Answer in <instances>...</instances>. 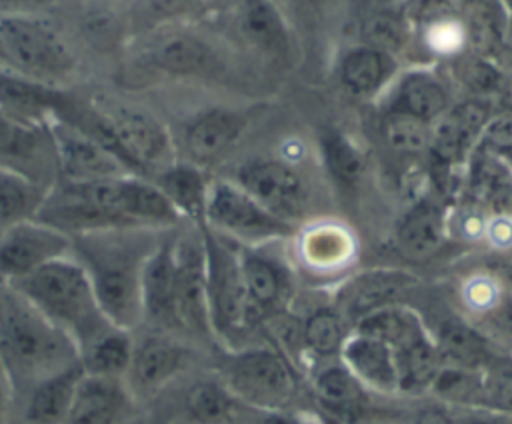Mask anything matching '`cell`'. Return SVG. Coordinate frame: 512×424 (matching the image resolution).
<instances>
[{"label": "cell", "mask_w": 512, "mask_h": 424, "mask_svg": "<svg viewBox=\"0 0 512 424\" xmlns=\"http://www.w3.org/2000/svg\"><path fill=\"white\" fill-rule=\"evenodd\" d=\"M392 354L398 390L402 392H422L424 388H430L444 360L438 346L426 336V332L394 348Z\"/></svg>", "instance_id": "27"}, {"label": "cell", "mask_w": 512, "mask_h": 424, "mask_svg": "<svg viewBox=\"0 0 512 424\" xmlns=\"http://www.w3.org/2000/svg\"><path fill=\"white\" fill-rule=\"evenodd\" d=\"M4 414H6V392H4V386L0 382V424L4 420Z\"/></svg>", "instance_id": "48"}, {"label": "cell", "mask_w": 512, "mask_h": 424, "mask_svg": "<svg viewBox=\"0 0 512 424\" xmlns=\"http://www.w3.org/2000/svg\"><path fill=\"white\" fill-rule=\"evenodd\" d=\"M154 184L168 198L180 218L194 220L200 228L206 224L208 184L198 166L190 162H174L154 176Z\"/></svg>", "instance_id": "24"}, {"label": "cell", "mask_w": 512, "mask_h": 424, "mask_svg": "<svg viewBox=\"0 0 512 424\" xmlns=\"http://www.w3.org/2000/svg\"><path fill=\"white\" fill-rule=\"evenodd\" d=\"M76 362L74 342L18 290L0 282V366L6 382L30 392Z\"/></svg>", "instance_id": "2"}, {"label": "cell", "mask_w": 512, "mask_h": 424, "mask_svg": "<svg viewBox=\"0 0 512 424\" xmlns=\"http://www.w3.org/2000/svg\"><path fill=\"white\" fill-rule=\"evenodd\" d=\"M70 94L0 68V112L26 126H48L64 112Z\"/></svg>", "instance_id": "14"}, {"label": "cell", "mask_w": 512, "mask_h": 424, "mask_svg": "<svg viewBox=\"0 0 512 424\" xmlns=\"http://www.w3.org/2000/svg\"><path fill=\"white\" fill-rule=\"evenodd\" d=\"M176 320L198 336L212 334L202 242H176Z\"/></svg>", "instance_id": "13"}, {"label": "cell", "mask_w": 512, "mask_h": 424, "mask_svg": "<svg viewBox=\"0 0 512 424\" xmlns=\"http://www.w3.org/2000/svg\"><path fill=\"white\" fill-rule=\"evenodd\" d=\"M414 284V278L400 270H372L346 282L338 294V314L344 320H362L364 316L390 306L402 292Z\"/></svg>", "instance_id": "17"}, {"label": "cell", "mask_w": 512, "mask_h": 424, "mask_svg": "<svg viewBox=\"0 0 512 424\" xmlns=\"http://www.w3.org/2000/svg\"><path fill=\"white\" fill-rule=\"evenodd\" d=\"M340 74L348 90L354 94H368L386 80L388 58L386 54L364 46L346 54Z\"/></svg>", "instance_id": "35"}, {"label": "cell", "mask_w": 512, "mask_h": 424, "mask_svg": "<svg viewBox=\"0 0 512 424\" xmlns=\"http://www.w3.org/2000/svg\"><path fill=\"white\" fill-rule=\"evenodd\" d=\"M454 424H512V416L482 410V408H470L468 412L452 416Z\"/></svg>", "instance_id": "46"}, {"label": "cell", "mask_w": 512, "mask_h": 424, "mask_svg": "<svg viewBox=\"0 0 512 424\" xmlns=\"http://www.w3.org/2000/svg\"><path fill=\"white\" fill-rule=\"evenodd\" d=\"M132 394L122 378L84 374L66 424H122L132 410Z\"/></svg>", "instance_id": "16"}, {"label": "cell", "mask_w": 512, "mask_h": 424, "mask_svg": "<svg viewBox=\"0 0 512 424\" xmlns=\"http://www.w3.org/2000/svg\"><path fill=\"white\" fill-rule=\"evenodd\" d=\"M480 408L512 416V368H498L482 374Z\"/></svg>", "instance_id": "43"}, {"label": "cell", "mask_w": 512, "mask_h": 424, "mask_svg": "<svg viewBox=\"0 0 512 424\" xmlns=\"http://www.w3.org/2000/svg\"><path fill=\"white\" fill-rule=\"evenodd\" d=\"M320 146L330 176L342 186H356L364 172L360 152L338 132H326L320 138Z\"/></svg>", "instance_id": "40"}, {"label": "cell", "mask_w": 512, "mask_h": 424, "mask_svg": "<svg viewBox=\"0 0 512 424\" xmlns=\"http://www.w3.org/2000/svg\"><path fill=\"white\" fill-rule=\"evenodd\" d=\"M238 264L252 306L264 316V310L276 306L282 296V276L272 262L250 252L240 254Z\"/></svg>", "instance_id": "34"}, {"label": "cell", "mask_w": 512, "mask_h": 424, "mask_svg": "<svg viewBox=\"0 0 512 424\" xmlns=\"http://www.w3.org/2000/svg\"><path fill=\"white\" fill-rule=\"evenodd\" d=\"M142 64L170 76H208L218 70V56L192 34H166L142 54Z\"/></svg>", "instance_id": "18"}, {"label": "cell", "mask_w": 512, "mask_h": 424, "mask_svg": "<svg viewBox=\"0 0 512 424\" xmlns=\"http://www.w3.org/2000/svg\"><path fill=\"white\" fill-rule=\"evenodd\" d=\"M430 388L436 396L466 406L480 408L482 398V374L478 370L458 368V366H442L432 380Z\"/></svg>", "instance_id": "39"}, {"label": "cell", "mask_w": 512, "mask_h": 424, "mask_svg": "<svg viewBox=\"0 0 512 424\" xmlns=\"http://www.w3.org/2000/svg\"><path fill=\"white\" fill-rule=\"evenodd\" d=\"M202 248L212 332L230 336L254 326L262 316L246 294L238 258L210 232L206 224L202 226Z\"/></svg>", "instance_id": "5"}, {"label": "cell", "mask_w": 512, "mask_h": 424, "mask_svg": "<svg viewBox=\"0 0 512 424\" xmlns=\"http://www.w3.org/2000/svg\"><path fill=\"white\" fill-rule=\"evenodd\" d=\"M242 126V118L224 108H214L194 118L184 132V148L190 164L202 166L216 162L238 140Z\"/></svg>", "instance_id": "19"}, {"label": "cell", "mask_w": 512, "mask_h": 424, "mask_svg": "<svg viewBox=\"0 0 512 424\" xmlns=\"http://www.w3.org/2000/svg\"><path fill=\"white\" fill-rule=\"evenodd\" d=\"M50 188L30 176L0 166V234L10 226L34 220Z\"/></svg>", "instance_id": "26"}, {"label": "cell", "mask_w": 512, "mask_h": 424, "mask_svg": "<svg viewBox=\"0 0 512 424\" xmlns=\"http://www.w3.org/2000/svg\"><path fill=\"white\" fill-rule=\"evenodd\" d=\"M340 354L344 366L360 384L364 382L382 392L398 390L394 354L384 342L356 332L354 336L346 338Z\"/></svg>", "instance_id": "20"}, {"label": "cell", "mask_w": 512, "mask_h": 424, "mask_svg": "<svg viewBox=\"0 0 512 424\" xmlns=\"http://www.w3.org/2000/svg\"><path fill=\"white\" fill-rule=\"evenodd\" d=\"M362 36L368 48L386 54L402 46L406 32H404V24L396 16L386 12H374L364 20Z\"/></svg>", "instance_id": "42"}, {"label": "cell", "mask_w": 512, "mask_h": 424, "mask_svg": "<svg viewBox=\"0 0 512 424\" xmlns=\"http://www.w3.org/2000/svg\"><path fill=\"white\" fill-rule=\"evenodd\" d=\"M234 396L222 382L200 380L192 384L184 396L186 414L200 424H216L232 410Z\"/></svg>", "instance_id": "37"}, {"label": "cell", "mask_w": 512, "mask_h": 424, "mask_svg": "<svg viewBox=\"0 0 512 424\" xmlns=\"http://www.w3.org/2000/svg\"><path fill=\"white\" fill-rule=\"evenodd\" d=\"M152 228H116L72 236V256L86 270L106 318L132 330L142 322V270L158 246Z\"/></svg>", "instance_id": "1"}, {"label": "cell", "mask_w": 512, "mask_h": 424, "mask_svg": "<svg viewBox=\"0 0 512 424\" xmlns=\"http://www.w3.org/2000/svg\"><path fill=\"white\" fill-rule=\"evenodd\" d=\"M314 390L320 404L340 424H352L364 412V388L346 366L322 368L314 378Z\"/></svg>", "instance_id": "25"}, {"label": "cell", "mask_w": 512, "mask_h": 424, "mask_svg": "<svg viewBox=\"0 0 512 424\" xmlns=\"http://www.w3.org/2000/svg\"><path fill=\"white\" fill-rule=\"evenodd\" d=\"M240 32L256 46L276 50L284 44V22L268 2H248L240 12Z\"/></svg>", "instance_id": "38"}, {"label": "cell", "mask_w": 512, "mask_h": 424, "mask_svg": "<svg viewBox=\"0 0 512 424\" xmlns=\"http://www.w3.org/2000/svg\"><path fill=\"white\" fill-rule=\"evenodd\" d=\"M6 284L60 328L78 352L114 328L98 304L86 270L74 256L52 260L32 274Z\"/></svg>", "instance_id": "3"}, {"label": "cell", "mask_w": 512, "mask_h": 424, "mask_svg": "<svg viewBox=\"0 0 512 424\" xmlns=\"http://www.w3.org/2000/svg\"><path fill=\"white\" fill-rule=\"evenodd\" d=\"M48 134L54 148L56 170L64 182H92L132 174L120 160L60 120L48 124Z\"/></svg>", "instance_id": "11"}, {"label": "cell", "mask_w": 512, "mask_h": 424, "mask_svg": "<svg viewBox=\"0 0 512 424\" xmlns=\"http://www.w3.org/2000/svg\"><path fill=\"white\" fill-rule=\"evenodd\" d=\"M462 78L470 88L476 90H492L498 82V74L486 62H468L462 72Z\"/></svg>", "instance_id": "45"}, {"label": "cell", "mask_w": 512, "mask_h": 424, "mask_svg": "<svg viewBox=\"0 0 512 424\" xmlns=\"http://www.w3.org/2000/svg\"><path fill=\"white\" fill-rule=\"evenodd\" d=\"M186 360L182 344L164 334H148L134 340L124 384L134 400L150 398L186 366Z\"/></svg>", "instance_id": "12"}, {"label": "cell", "mask_w": 512, "mask_h": 424, "mask_svg": "<svg viewBox=\"0 0 512 424\" xmlns=\"http://www.w3.org/2000/svg\"><path fill=\"white\" fill-rule=\"evenodd\" d=\"M120 214L136 228H166L180 222V214L144 176H122L120 180Z\"/></svg>", "instance_id": "21"}, {"label": "cell", "mask_w": 512, "mask_h": 424, "mask_svg": "<svg viewBox=\"0 0 512 424\" xmlns=\"http://www.w3.org/2000/svg\"><path fill=\"white\" fill-rule=\"evenodd\" d=\"M108 118L120 150L136 176L160 172L174 164L168 130L152 114L130 106H98Z\"/></svg>", "instance_id": "7"}, {"label": "cell", "mask_w": 512, "mask_h": 424, "mask_svg": "<svg viewBox=\"0 0 512 424\" xmlns=\"http://www.w3.org/2000/svg\"><path fill=\"white\" fill-rule=\"evenodd\" d=\"M382 138L390 150L404 156L422 154L432 146L430 126L404 112H390L382 120Z\"/></svg>", "instance_id": "36"}, {"label": "cell", "mask_w": 512, "mask_h": 424, "mask_svg": "<svg viewBox=\"0 0 512 424\" xmlns=\"http://www.w3.org/2000/svg\"><path fill=\"white\" fill-rule=\"evenodd\" d=\"M224 386L234 398L256 408L280 410L296 394V378L288 362L274 350L252 348L222 362Z\"/></svg>", "instance_id": "6"}, {"label": "cell", "mask_w": 512, "mask_h": 424, "mask_svg": "<svg viewBox=\"0 0 512 424\" xmlns=\"http://www.w3.org/2000/svg\"><path fill=\"white\" fill-rule=\"evenodd\" d=\"M482 134L492 148L504 154H512V116H498L488 120Z\"/></svg>", "instance_id": "44"}, {"label": "cell", "mask_w": 512, "mask_h": 424, "mask_svg": "<svg viewBox=\"0 0 512 424\" xmlns=\"http://www.w3.org/2000/svg\"><path fill=\"white\" fill-rule=\"evenodd\" d=\"M72 256V238L38 220L0 234V282L20 280L52 260Z\"/></svg>", "instance_id": "8"}, {"label": "cell", "mask_w": 512, "mask_h": 424, "mask_svg": "<svg viewBox=\"0 0 512 424\" xmlns=\"http://www.w3.org/2000/svg\"><path fill=\"white\" fill-rule=\"evenodd\" d=\"M142 320L158 328H178L176 320V240L164 238L142 270Z\"/></svg>", "instance_id": "15"}, {"label": "cell", "mask_w": 512, "mask_h": 424, "mask_svg": "<svg viewBox=\"0 0 512 424\" xmlns=\"http://www.w3.org/2000/svg\"><path fill=\"white\" fill-rule=\"evenodd\" d=\"M204 220L206 226L210 224L222 232L246 240L288 236L294 232L292 224L278 220L256 200H252L240 186H232L228 182H214L208 188Z\"/></svg>", "instance_id": "9"}, {"label": "cell", "mask_w": 512, "mask_h": 424, "mask_svg": "<svg viewBox=\"0 0 512 424\" xmlns=\"http://www.w3.org/2000/svg\"><path fill=\"white\" fill-rule=\"evenodd\" d=\"M134 338L128 330L110 328L94 342L84 346L78 352L80 366L88 376H102V378H122L126 376L130 358H132Z\"/></svg>", "instance_id": "30"}, {"label": "cell", "mask_w": 512, "mask_h": 424, "mask_svg": "<svg viewBox=\"0 0 512 424\" xmlns=\"http://www.w3.org/2000/svg\"><path fill=\"white\" fill-rule=\"evenodd\" d=\"M412 424H454V420L446 410L430 406V408L420 410Z\"/></svg>", "instance_id": "47"}, {"label": "cell", "mask_w": 512, "mask_h": 424, "mask_svg": "<svg viewBox=\"0 0 512 424\" xmlns=\"http://www.w3.org/2000/svg\"><path fill=\"white\" fill-rule=\"evenodd\" d=\"M82 376L84 370L78 360L66 370L38 382L28 392L24 420L28 424H66Z\"/></svg>", "instance_id": "22"}, {"label": "cell", "mask_w": 512, "mask_h": 424, "mask_svg": "<svg viewBox=\"0 0 512 424\" xmlns=\"http://www.w3.org/2000/svg\"><path fill=\"white\" fill-rule=\"evenodd\" d=\"M448 108L444 84L430 72H410L402 78L392 112L410 114L422 122H432Z\"/></svg>", "instance_id": "29"}, {"label": "cell", "mask_w": 512, "mask_h": 424, "mask_svg": "<svg viewBox=\"0 0 512 424\" xmlns=\"http://www.w3.org/2000/svg\"><path fill=\"white\" fill-rule=\"evenodd\" d=\"M488 124L486 108L478 102H462L450 112L442 114L440 124L432 130V150L440 160H460L472 142L484 132Z\"/></svg>", "instance_id": "23"}, {"label": "cell", "mask_w": 512, "mask_h": 424, "mask_svg": "<svg viewBox=\"0 0 512 424\" xmlns=\"http://www.w3.org/2000/svg\"><path fill=\"white\" fill-rule=\"evenodd\" d=\"M444 238H446V232H444V220L440 212L424 204L412 208L396 230L398 250L408 260H416V262L426 260L436 252H440Z\"/></svg>", "instance_id": "28"}, {"label": "cell", "mask_w": 512, "mask_h": 424, "mask_svg": "<svg viewBox=\"0 0 512 424\" xmlns=\"http://www.w3.org/2000/svg\"><path fill=\"white\" fill-rule=\"evenodd\" d=\"M436 346L442 358L458 368L478 370L488 360V348L480 334L458 318H448L440 324Z\"/></svg>", "instance_id": "32"}, {"label": "cell", "mask_w": 512, "mask_h": 424, "mask_svg": "<svg viewBox=\"0 0 512 424\" xmlns=\"http://www.w3.org/2000/svg\"><path fill=\"white\" fill-rule=\"evenodd\" d=\"M356 332L376 338L394 350L422 334L424 326L414 312L398 306H386L358 320Z\"/></svg>", "instance_id": "33"}, {"label": "cell", "mask_w": 512, "mask_h": 424, "mask_svg": "<svg viewBox=\"0 0 512 424\" xmlns=\"http://www.w3.org/2000/svg\"><path fill=\"white\" fill-rule=\"evenodd\" d=\"M46 148H52L48 126H26L0 112V166L18 172L28 162L38 166Z\"/></svg>", "instance_id": "31"}, {"label": "cell", "mask_w": 512, "mask_h": 424, "mask_svg": "<svg viewBox=\"0 0 512 424\" xmlns=\"http://www.w3.org/2000/svg\"><path fill=\"white\" fill-rule=\"evenodd\" d=\"M76 66L58 30L30 14L0 16V68L54 86Z\"/></svg>", "instance_id": "4"}, {"label": "cell", "mask_w": 512, "mask_h": 424, "mask_svg": "<svg viewBox=\"0 0 512 424\" xmlns=\"http://www.w3.org/2000/svg\"><path fill=\"white\" fill-rule=\"evenodd\" d=\"M240 188L266 212L290 224L308 206V190L302 178L286 164L254 160L238 170Z\"/></svg>", "instance_id": "10"}, {"label": "cell", "mask_w": 512, "mask_h": 424, "mask_svg": "<svg viewBox=\"0 0 512 424\" xmlns=\"http://www.w3.org/2000/svg\"><path fill=\"white\" fill-rule=\"evenodd\" d=\"M304 344L318 356H334L346 342L344 318L336 310H318L302 326Z\"/></svg>", "instance_id": "41"}]
</instances>
